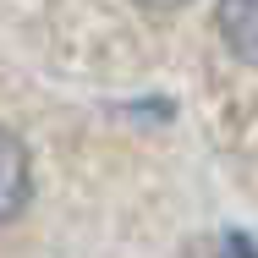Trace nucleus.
<instances>
[{
	"label": "nucleus",
	"instance_id": "nucleus-1",
	"mask_svg": "<svg viewBox=\"0 0 258 258\" xmlns=\"http://www.w3.org/2000/svg\"><path fill=\"white\" fill-rule=\"evenodd\" d=\"M28 192H33L28 149H22V138H17V132H6V126H0V225L22 214Z\"/></svg>",
	"mask_w": 258,
	"mask_h": 258
},
{
	"label": "nucleus",
	"instance_id": "nucleus-2",
	"mask_svg": "<svg viewBox=\"0 0 258 258\" xmlns=\"http://www.w3.org/2000/svg\"><path fill=\"white\" fill-rule=\"evenodd\" d=\"M214 22H220V39L231 44V55L258 66V0H220Z\"/></svg>",
	"mask_w": 258,
	"mask_h": 258
},
{
	"label": "nucleus",
	"instance_id": "nucleus-3",
	"mask_svg": "<svg viewBox=\"0 0 258 258\" xmlns=\"http://www.w3.org/2000/svg\"><path fill=\"white\" fill-rule=\"evenodd\" d=\"M138 6H149V11H176V6H187V0H138Z\"/></svg>",
	"mask_w": 258,
	"mask_h": 258
},
{
	"label": "nucleus",
	"instance_id": "nucleus-4",
	"mask_svg": "<svg viewBox=\"0 0 258 258\" xmlns=\"http://www.w3.org/2000/svg\"><path fill=\"white\" fill-rule=\"evenodd\" d=\"M247 258H258V253H253V247H247Z\"/></svg>",
	"mask_w": 258,
	"mask_h": 258
}]
</instances>
